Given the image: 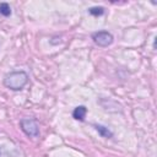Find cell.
Masks as SVG:
<instances>
[{"instance_id": "1", "label": "cell", "mask_w": 157, "mask_h": 157, "mask_svg": "<svg viewBox=\"0 0 157 157\" xmlns=\"http://www.w3.org/2000/svg\"><path fill=\"white\" fill-rule=\"evenodd\" d=\"M28 82V75L25 71H13L4 77V85L12 91H21Z\"/></svg>"}, {"instance_id": "2", "label": "cell", "mask_w": 157, "mask_h": 157, "mask_svg": "<svg viewBox=\"0 0 157 157\" xmlns=\"http://www.w3.org/2000/svg\"><path fill=\"white\" fill-rule=\"evenodd\" d=\"M21 130L29 137H37L39 135V125L33 118H23L20 120Z\"/></svg>"}, {"instance_id": "3", "label": "cell", "mask_w": 157, "mask_h": 157, "mask_svg": "<svg viewBox=\"0 0 157 157\" xmlns=\"http://www.w3.org/2000/svg\"><path fill=\"white\" fill-rule=\"evenodd\" d=\"M92 39L98 47H108L113 43L114 37L108 31H98L92 34Z\"/></svg>"}, {"instance_id": "4", "label": "cell", "mask_w": 157, "mask_h": 157, "mask_svg": "<svg viewBox=\"0 0 157 157\" xmlns=\"http://www.w3.org/2000/svg\"><path fill=\"white\" fill-rule=\"evenodd\" d=\"M86 114H87V108H86L85 105H77V107L74 109V112H72L74 119L80 120V121H83V120H85Z\"/></svg>"}, {"instance_id": "5", "label": "cell", "mask_w": 157, "mask_h": 157, "mask_svg": "<svg viewBox=\"0 0 157 157\" xmlns=\"http://www.w3.org/2000/svg\"><path fill=\"white\" fill-rule=\"evenodd\" d=\"M94 128H96V130L103 136V137H112L113 136V132L107 128V126H103V125H98V124H96L94 125Z\"/></svg>"}, {"instance_id": "6", "label": "cell", "mask_w": 157, "mask_h": 157, "mask_svg": "<svg viewBox=\"0 0 157 157\" xmlns=\"http://www.w3.org/2000/svg\"><path fill=\"white\" fill-rule=\"evenodd\" d=\"M0 15H2L5 17L11 15V7L7 2H1L0 4Z\"/></svg>"}, {"instance_id": "7", "label": "cell", "mask_w": 157, "mask_h": 157, "mask_svg": "<svg viewBox=\"0 0 157 157\" xmlns=\"http://www.w3.org/2000/svg\"><path fill=\"white\" fill-rule=\"evenodd\" d=\"M88 12L93 16H101L104 13V9L102 6H94V7H90L88 9Z\"/></svg>"}, {"instance_id": "8", "label": "cell", "mask_w": 157, "mask_h": 157, "mask_svg": "<svg viewBox=\"0 0 157 157\" xmlns=\"http://www.w3.org/2000/svg\"><path fill=\"white\" fill-rule=\"evenodd\" d=\"M0 157H15V156H11V153H10L6 148L1 147V148H0Z\"/></svg>"}]
</instances>
